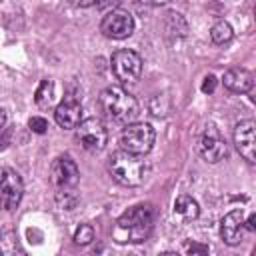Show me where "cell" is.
Returning <instances> with one entry per match:
<instances>
[{
  "label": "cell",
  "mask_w": 256,
  "mask_h": 256,
  "mask_svg": "<svg viewBox=\"0 0 256 256\" xmlns=\"http://www.w3.org/2000/svg\"><path fill=\"white\" fill-rule=\"evenodd\" d=\"M94 240V228L90 224H80L74 232V242L80 244V246H86Z\"/></svg>",
  "instance_id": "19"
},
{
  "label": "cell",
  "mask_w": 256,
  "mask_h": 256,
  "mask_svg": "<svg viewBox=\"0 0 256 256\" xmlns=\"http://www.w3.org/2000/svg\"><path fill=\"white\" fill-rule=\"evenodd\" d=\"M232 36H234V30L226 20H220L210 28V38H212L214 44H220V46L228 44L232 40Z\"/></svg>",
  "instance_id": "16"
},
{
  "label": "cell",
  "mask_w": 256,
  "mask_h": 256,
  "mask_svg": "<svg viewBox=\"0 0 256 256\" xmlns=\"http://www.w3.org/2000/svg\"><path fill=\"white\" fill-rule=\"evenodd\" d=\"M34 100H36V104L40 108H48L52 104V100H54V82L52 80H42L38 90H36Z\"/></svg>",
  "instance_id": "17"
},
{
  "label": "cell",
  "mask_w": 256,
  "mask_h": 256,
  "mask_svg": "<svg viewBox=\"0 0 256 256\" xmlns=\"http://www.w3.org/2000/svg\"><path fill=\"white\" fill-rule=\"evenodd\" d=\"M110 64H112L114 76L122 84H134L142 74V58H140V54L134 52V50H128V48L116 50L112 54V58H110Z\"/></svg>",
  "instance_id": "5"
},
{
  "label": "cell",
  "mask_w": 256,
  "mask_h": 256,
  "mask_svg": "<svg viewBox=\"0 0 256 256\" xmlns=\"http://www.w3.org/2000/svg\"><path fill=\"white\" fill-rule=\"evenodd\" d=\"M256 122L254 120H242L234 126V144L240 156L248 162H256Z\"/></svg>",
  "instance_id": "10"
},
{
  "label": "cell",
  "mask_w": 256,
  "mask_h": 256,
  "mask_svg": "<svg viewBox=\"0 0 256 256\" xmlns=\"http://www.w3.org/2000/svg\"><path fill=\"white\" fill-rule=\"evenodd\" d=\"M24 196V182L20 174L12 168L0 170V208L12 212Z\"/></svg>",
  "instance_id": "7"
},
{
  "label": "cell",
  "mask_w": 256,
  "mask_h": 256,
  "mask_svg": "<svg viewBox=\"0 0 256 256\" xmlns=\"http://www.w3.org/2000/svg\"><path fill=\"white\" fill-rule=\"evenodd\" d=\"M80 118H82V106L74 96H66L54 110V120L64 130L76 128L80 124Z\"/></svg>",
  "instance_id": "13"
},
{
  "label": "cell",
  "mask_w": 256,
  "mask_h": 256,
  "mask_svg": "<svg viewBox=\"0 0 256 256\" xmlns=\"http://www.w3.org/2000/svg\"><path fill=\"white\" fill-rule=\"evenodd\" d=\"M184 252H200V254H206V252H208V246H200V244H186V246H184Z\"/></svg>",
  "instance_id": "23"
},
{
  "label": "cell",
  "mask_w": 256,
  "mask_h": 256,
  "mask_svg": "<svg viewBox=\"0 0 256 256\" xmlns=\"http://www.w3.org/2000/svg\"><path fill=\"white\" fill-rule=\"evenodd\" d=\"M100 108L108 120L118 122V124L134 122L138 112H140L138 100L128 90H124L122 86L104 88L100 94Z\"/></svg>",
  "instance_id": "2"
},
{
  "label": "cell",
  "mask_w": 256,
  "mask_h": 256,
  "mask_svg": "<svg viewBox=\"0 0 256 256\" xmlns=\"http://www.w3.org/2000/svg\"><path fill=\"white\" fill-rule=\"evenodd\" d=\"M154 140H156V132L148 122H128L120 134L122 150H128L138 156L148 154L154 146Z\"/></svg>",
  "instance_id": "4"
},
{
  "label": "cell",
  "mask_w": 256,
  "mask_h": 256,
  "mask_svg": "<svg viewBox=\"0 0 256 256\" xmlns=\"http://www.w3.org/2000/svg\"><path fill=\"white\" fill-rule=\"evenodd\" d=\"M154 230V208L150 204H138L128 208L114 228L116 242H144Z\"/></svg>",
  "instance_id": "1"
},
{
  "label": "cell",
  "mask_w": 256,
  "mask_h": 256,
  "mask_svg": "<svg viewBox=\"0 0 256 256\" xmlns=\"http://www.w3.org/2000/svg\"><path fill=\"white\" fill-rule=\"evenodd\" d=\"M140 2H144L148 6H162V4H168L170 0H140Z\"/></svg>",
  "instance_id": "25"
},
{
  "label": "cell",
  "mask_w": 256,
  "mask_h": 256,
  "mask_svg": "<svg viewBox=\"0 0 256 256\" xmlns=\"http://www.w3.org/2000/svg\"><path fill=\"white\" fill-rule=\"evenodd\" d=\"M96 2H100V0H72V4L74 6H80V8H88V6L96 4Z\"/></svg>",
  "instance_id": "24"
},
{
  "label": "cell",
  "mask_w": 256,
  "mask_h": 256,
  "mask_svg": "<svg viewBox=\"0 0 256 256\" xmlns=\"http://www.w3.org/2000/svg\"><path fill=\"white\" fill-rule=\"evenodd\" d=\"M4 126H6V110L0 108V132L4 130Z\"/></svg>",
  "instance_id": "26"
},
{
  "label": "cell",
  "mask_w": 256,
  "mask_h": 256,
  "mask_svg": "<svg viewBox=\"0 0 256 256\" xmlns=\"http://www.w3.org/2000/svg\"><path fill=\"white\" fill-rule=\"evenodd\" d=\"M108 170L118 184L134 188L144 182L148 166L142 160V156L132 154L128 150H118L108 158Z\"/></svg>",
  "instance_id": "3"
},
{
  "label": "cell",
  "mask_w": 256,
  "mask_h": 256,
  "mask_svg": "<svg viewBox=\"0 0 256 256\" xmlns=\"http://www.w3.org/2000/svg\"><path fill=\"white\" fill-rule=\"evenodd\" d=\"M246 216H244V210L242 208H234L230 210L222 222H220V234H222V240L228 244V246H236L242 242L244 238V232H246Z\"/></svg>",
  "instance_id": "11"
},
{
  "label": "cell",
  "mask_w": 256,
  "mask_h": 256,
  "mask_svg": "<svg viewBox=\"0 0 256 256\" xmlns=\"http://www.w3.org/2000/svg\"><path fill=\"white\" fill-rule=\"evenodd\" d=\"M100 32L106 36V38H112V40H124L128 38L132 32H134V18L128 10H120V8H114L110 10L102 22H100Z\"/></svg>",
  "instance_id": "8"
},
{
  "label": "cell",
  "mask_w": 256,
  "mask_h": 256,
  "mask_svg": "<svg viewBox=\"0 0 256 256\" xmlns=\"http://www.w3.org/2000/svg\"><path fill=\"white\" fill-rule=\"evenodd\" d=\"M224 86L230 90V92H236V94H244V92H250L252 86H254V74L246 68H230L224 72V78H222Z\"/></svg>",
  "instance_id": "14"
},
{
  "label": "cell",
  "mask_w": 256,
  "mask_h": 256,
  "mask_svg": "<svg viewBox=\"0 0 256 256\" xmlns=\"http://www.w3.org/2000/svg\"><path fill=\"white\" fill-rule=\"evenodd\" d=\"M50 172H52V182L58 188H72L80 178V170L70 156H58L52 162Z\"/></svg>",
  "instance_id": "12"
},
{
  "label": "cell",
  "mask_w": 256,
  "mask_h": 256,
  "mask_svg": "<svg viewBox=\"0 0 256 256\" xmlns=\"http://www.w3.org/2000/svg\"><path fill=\"white\" fill-rule=\"evenodd\" d=\"M28 126H30V130L36 132V134H44V132L48 130V122H46L42 116H32L30 122H28Z\"/></svg>",
  "instance_id": "21"
},
{
  "label": "cell",
  "mask_w": 256,
  "mask_h": 256,
  "mask_svg": "<svg viewBox=\"0 0 256 256\" xmlns=\"http://www.w3.org/2000/svg\"><path fill=\"white\" fill-rule=\"evenodd\" d=\"M0 252L4 254H14V252H22L18 248V242H16V236L14 232H4L0 236Z\"/></svg>",
  "instance_id": "20"
},
{
  "label": "cell",
  "mask_w": 256,
  "mask_h": 256,
  "mask_svg": "<svg viewBox=\"0 0 256 256\" xmlns=\"http://www.w3.org/2000/svg\"><path fill=\"white\" fill-rule=\"evenodd\" d=\"M56 204L62 210H74V206L78 204V196L74 194L72 188H60L56 192Z\"/></svg>",
  "instance_id": "18"
},
{
  "label": "cell",
  "mask_w": 256,
  "mask_h": 256,
  "mask_svg": "<svg viewBox=\"0 0 256 256\" xmlns=\"http://www.w3.org/2000/svg\"><path fill=\"white\" fill-rule=\"evenodd\" d=\"M198 150H200V156L210 164H216L228 156V144L214 126H206V130L200 136Z\"/></svg>",
  "instance_id": "9"
},
{
  "label": "cell",
  "mask_w": 256,
  "mask_h": 256,
  "mask_svg": "<svg viewBox=\"0 0 256 256\" xmlns=\"http://www.w3.org/2000/svg\"><path fill=\"white\" fill-rule=\"evenodd\" d=\"M76 140L84 150L100 152L108 142V130L100 118H86L76 126Z\"/></svg>",
  "instance_id": "6"
},
{
  "label": "cell",
  "mask_w": 256,
  "mask_h": 256,
  "mask_svg": "<svg viewBox=\"0 0 256 256\" xmlns=\"http://www.w3.org/2000/svg\"><path fill=\"white\" fill-rule=\"evenodd\" d=\"M216 76H212V74H208V76H204V80H202V86H200V90L204 92V94H210V92H214V88H216Z\"/></svg>",
  "instance_id": "22"
},
{
  "label": "cell",
  "mask_w": 256,
  "mask_h": 256,
  "mask_svg": "<svg viewBox=\"0 0 256 256\" xmlns=\"http://www.w3.org/2000/svg\"><path fill=\"white\" fill-rule=\"evenodd\" d=\"M198 214H200V206L192 196L182 194L174 200V216H178L182 222H192L198 218Z\"/></svg>",
  "instance_id": "15"
}]
</instances>
